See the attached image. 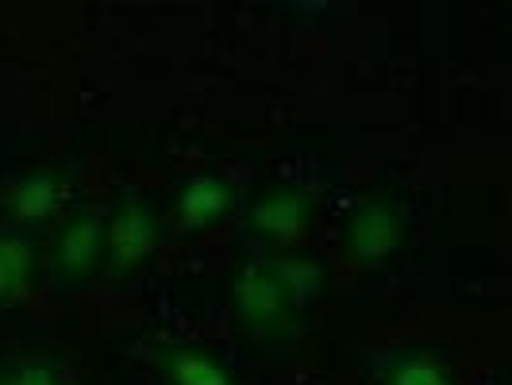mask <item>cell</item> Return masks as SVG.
<instances>
[{"label":"cell","mask_w":512,"mask_h":385,"mask_svg":"<svg viewBox=\"0 0 512 385\" xmlns=\"http://www.w3.org/2000/svg\"><path fill=\"white\" fill-rule=\"evenodd\" d=\"M393 385H447V370L432 359H409L393 370Z\"/></svg>","instance_id":"cell-2"},{"label":"cell","mask_w":512,"mask_h":385,"mask_svg":"<svg viewBox=\"0 0 512 385\" xmlns=\"http://www.w3.org/2000/svg\"><path fill=\"white\" fill-rule=\"evenodd\" d=\"M174 378H178V385H231L228 374L205 355H178L174 359Z\"/></svg>","instance_id":"cell-1"}]
</instances>
